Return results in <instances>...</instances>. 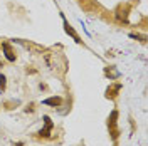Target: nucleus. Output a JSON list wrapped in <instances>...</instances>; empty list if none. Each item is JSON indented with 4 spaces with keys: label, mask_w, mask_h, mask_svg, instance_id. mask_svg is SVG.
Returning a JSON list of instances; mask_svg holds the SVG:
<instances>
[{
    "label": "nucleus",
    "mask_w": 148,
    "mask_h": 146,
    "mask_svg": "<svg viewBox=\"0 0 148 146\" xmlns=\"http://www.w3.org/2000/svg\"><path fill=\"white\" fill-rule=\"evenodd\" d=\"M44 61H46L47 67H51V71H54L57 74V69L61 67V72L62 76L66 74L67 67H69V62L66 59V55L62 52H52V50H46L44 52Z\"/></svg>",
    "instance_id": "1"
},
{
    "label": "nucleus",
    "mask_w": 148,
    "mask_h": 146,
    "mask_svg": "<svg viewBox=\"0 0 148 146\" xmlns=\"http://www.w3.org/2000/svg\"><path fill=\"white\" fill-rule=\"evenodd\" d=\"M131 9H133V3H130V2H121V3H118L116 9L113 10V15H114V18H116V22H118V24L128 25Z\"/></svg>",
    "instance_id": "2"
},
{
    "label": "nucleus",
    "mask_w": 148,
    "mask_h": 146,
    "mask_svg": "<svg viewBox=\"0 0 148 146\" xmlns=\"http://www.w3.org/2000/svg\"><path fill=\"white\" fill-rule=\"evenodd\" d=\"M118 118H120V111L118 109H113L110 113V116L106 119V128H108V133H110V138L116 143L118 138H120L121 131H120V126H118Z\"/></svg>",
    "instance_id": "3"
},
{
    "label": "nucleus",
    "mask_w": 148,
    "mask_h": 146,
    "mask_svg": "<svg viewBox=\"0 0 148 146\" xmlns=\"http://www.w3.org/2000/svg\"><path fill=\"white\" fill-rule=\"evenodd\" d=\"M76 2L86 14H103L104 12V9L98 0H76Z\"/></svg>",
    "instance_id": "4"
},
{
    "label": "nucleus",
    "mask_w": 148,
    "mask_h": 146,
    "mask_svg": "<svg viewBox=\"0 0 148 146\" xmlns=\"http://www.w3.org/2000/svg\"><path fill=\"white\" fill-rule=\"evenodd\" d=\"M61 18H62V27H64V32H66V34L71 37V39H73L76 44H79V46H84V40L81 39V35L76 32V29H74L73 25L69 24V20L66 18V15L62 14V12H61Z\"/></svg>",
    "instance_id": "5"
},
{
    "label": "nucleus",
    "mask_w": 148,
    "mask_h": 146,
    "mask_svg": "<svg viewBox=\"0 0 148 146\" xmlns=\"http://www.w3.org/2000/svg\"><path fill=\"white\" fill-rule=\"evenodd\" d=\"M52 129H54V121L49 116H44V128L40 131H37V133H34V138L36 139H49L51 134H52Z\"/></svg>",
    "instance_id": "6"
},
{
    "label": "nucleus",
    "mask_w": 148,
    "mask_h": 146,
    "mask_svg": "<svg viewBox=\"0 0 148 146\" xmlns=\"http://www.w3.org/2000/svg\"><path fill=\"white\" fill-rule=\"evenodd\" d=\"M121 89H123V82H113L110 84L108 87H106V91H104V98L108 101H116L118 99V96H120Z\"/></svg>",
    "instance_id": "7"
},
{
    "label": "nucleus",
    "mask_w": 148,
    "mask_h": 146,
    "mask_svg": "<svg viewBox=\"0 0 148 146\" xmlns=\"http://www.w3.org/2000/svg\"><path fill=\"white\" fill-rule=\"evenodd\" d=\"M14 42L20 44L24 49L30 50L32 54H44V52H46V49H44V47L39 46V44H34V42H27V40H22V39H14Z\"/></svg>",
    "instance_id": "8"
},
{
    "label": "nucleus",
    "mask_w": 148,
    "mask_h": 146,
    "mask_svg": "<svg viewBox=\"0 0 148 146\" xmlns=\"http://www.w3.org/2000/svg\"><path fill=\"white\" fill-rule=\"evenodd\" d=\"M2 50H3V54H5V59L9 61V62H15L17 61V54H15V49L12 47V44L10 42H2Z\"/></svg>",
    "instance_id": "9"
},
{
    "label": "nucleus",
    "mask_w": 148,
    "mask_h": 146,
    "mask_svg": "<svg viewBox=\"0 0 148 146\" xmlns=\"http://www.w3.org/2000/svg\"><path fill=\"white\" fill-rule=\"evenodd\" d=\"M103 74H104V77H108L110 81H116V79L121 77V72L114 67V65H106V67L103 69Z\"/></svg>",
    "instance_id": "10"
},
{
    "label": "nucleus",
    "mask_w": 148,
    "mask_h": 146,
    "mask_svg": "<svg viewBox=\"0 0 148 146\" xmlns=\"http://www.w3.org/2000/svg\"><path fill=\"white\" fill-rule=\"evenodd\" d=\"M62 102H64V99H62L61 96H51V98H47V99L42 101V104L51 106V108H61Z\"/></svg>",
    "instance_id": "11"
},
{
    "label": "nucleus",
    "mask_w": 148,
    "mask_h": 146,
    "mask_svg": "<svg viewBox=\"0 0 148 146\" xmlns=\"http://www.w3.org/2000/svg\"><path fill=\"white\" fill-rule=\"evenodd\" d=\"M17 106H20V101H17V99H10V101H5L3 102V109H7V111L15 109Z\"/></svg>",
    "instance_id": "12"
},
{
    "label": "nucleus",
    "mask_w": 148,
    "mask_h": 146,
    "mask_svg": "<svg viewBox=\"0 0 148 146\" xmlns=\"http://www.w3.org/2000/svg\"><path fill=\"white\" fill-rule=\"evenodd\" d=\"M36 111H37L36 102H29V104H25V108H24V113H27V114H32V113H36Z\"/></svg>",
    "instance_id": "13"
},
{
    "label": "nucleus",
    "mask_w": 148,
    "mask_h": 146,
    "mask_svg": "<svg viewBox=\"0 0 148 146\" xmlns=\"http://www.w3.org/2000/svg\"><path fill=\"white\" fill-rule=\"evenodd\" d=\"M5 89H7V77L0 72V94L5 91Z\"/></svg>",
    "instance_id": "14"
},
{
    "label": "nucleus",
    "mask_w": 148,
    "mask_h": 146,
    "mask_svg": "<svg viewBox=\"0 0 148 146\" xmlns=\"http://www.w3.org/2000/svg\"><path fill=\"white\" fill-rule=\"evenodd\" d=\"M131 39H135V40H140L141 44H147V35H140V34H135V32H131L130 34Z\"/></svg>",
    "instance_id": "15"
},
{
    "label": "nucleus",
    "mask_w": 148,
    "mask_h": 146,
    "mask_svg": "<svg viewBox=\"0 0 148 146\" xmlns=\"http://www.w3.org/2000/svg\"><path fill=\"white\" fill-rule=\"evenodd\" d=\"M25 72H27V74H36V69H29V67H27V69H25Z\"/></svg>",
    "instance_id": "16"
},
{
    "label": "nucleus",
    "mask_w": 148,
    "mask_h": 146,
    "mask_svg": "<svg viewBox=\"0 0 148 146\" xmlns=\"http://www.w3.org/2000/svg\"><path fill=\"white\" fill-rule=\"evenodd\" d=\"M24 145H25L24 141H18V143H14V145H12V146H24Z\"/></svg>",
    "instance_id": "17"
},
{
    "label": "nucleus",
    "mask_w": 148,
    "mask_h": 146,
    "mask_svg": "<svg viewBox=\"0 0 148 146\" xmlns=\"http://www.w3.org/2000/svg\"><path fill=\"white\" fill-rule=\"evenodd\" d=\"M2 67H3V62H2V61H0V69H2Z\"/></svg>",
    "instance_id": "18"
}]
</instances>
